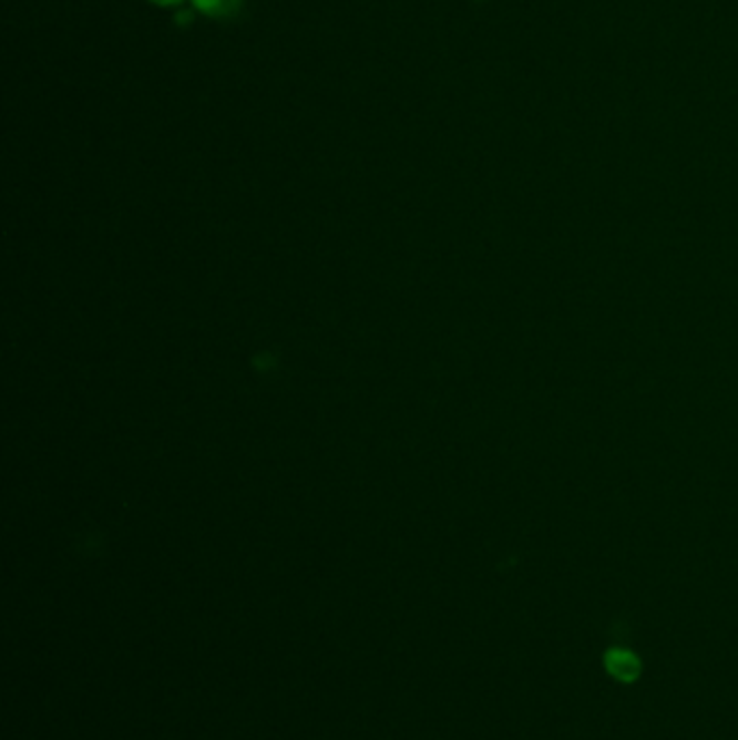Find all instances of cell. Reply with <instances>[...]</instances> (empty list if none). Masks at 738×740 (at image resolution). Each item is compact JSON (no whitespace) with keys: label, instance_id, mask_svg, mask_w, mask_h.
Returning a JSON list of instances; mask_svg holds the SVG:
<instances>
[{"label":"cell","instance_id":"cell-4","mask_svg":"<svg viewBox=\"0 0 738 740\" xmlns=\"http://www.w3.org/2000/svg\"><path fill=\"white\" fill-rule=\"evenodd\" d=\"M156 4H163V7H172V4H181L183 0H152Z\"/></svg>","mask_w":738,"mask_h":740},{"label":"cell","instance_id":"cell-2","mask_svg":"<svg viewBox=\"0 0 738 740\" xmlns=\"http://www.w3.org/2000/svg\"><path fill=\"white\" fill-rule=\"evenodd\" d=\"M193 4L215 18H232L238 13L243 0H193Z\"/></svg>","mask_w":738,"mask_h":740},{"label":"cell","instance_id":"cell-1","mask_svg":"<svg viewBox=\"0 0 738 740\" xmlns=\"http://www.w3.org/2000/svg\"><path fill=\"white\" fill-rule=\"evenodd\" d=\"M608 674L622 682H633L642 674V660L626 649H611L604 660Z\"/></svg>","mask_w":738,"mask_h":740},{"label":"cell","instance_id":"cell-3","mask_svg":"<svg viewBox=\"0 0 738 740\" xmlns=\"http://www.w3.org/2000/svg\"><path fill=\"white\" fill-rule=\"evenodd\" d=\"M176 22H178V24H186V22H191V13H188V11H181V13H178V18H176Z\"/></svg>","mask_w":738,"mask_h":740}]
</instances>
